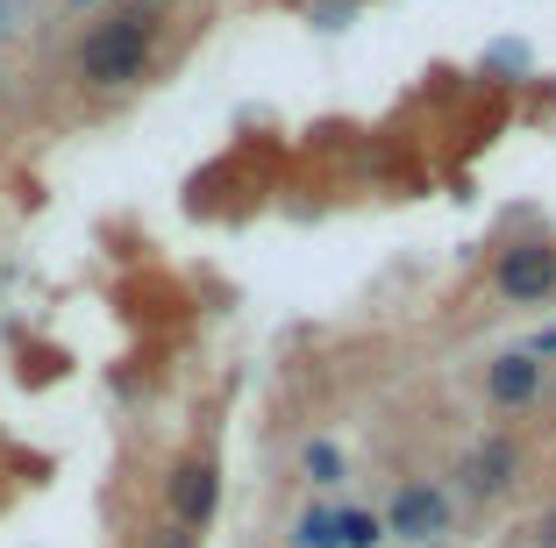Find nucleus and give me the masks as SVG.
<instances>
[{"label": "nucleus", "mask_w": 556, "mask_h": 548, "mask_svg": "<svg viewBox=\"0 0 556 548\" xmlns=\"http://www.w3.org/2000/svg\"><path fill=\"white\" fill-rule=\"evenodd\" d=\"M72 8H93V0H72Z\"/></svg>", "instance_id": "9b49d317"}, {"label": "nucleus", "mask_w": 556, "mask_h": 548, "mask_svg": "<svg viewBox=\"0 0 556 548\" xmlns=\"http://www.w3.org/2000/svg\"><path fill=\"white\" fill-rule=\"evenodd\" d=\"M442 520H450V506H442V492H428V484H407L393 499V534H407V541L442 534Z\"/></svg>", "instance_id": "20e7f679"}, {"label": "nucleus", "mask_w": 556, "mask_h": 548, "mask_svg": "<svg viewBox=\"0 0 556 548\" xmlns=\"http://www.w3.org/2000/svg\"><path fill=\"white\" fill-rule=\"evenodd\" d=\"M164 499H172V520H179V527H207L214 506H222V470H214L207 456H186V463L172 470V484H164Z\"/></svg>", "instance_id": "f03ea898"}, {"label": "nucleus", "mask_w": 556, "mask_h": 548, "mask_svg": "<svg viewBox=\"0 0 556 548\" xmlns=\"http://www.w3.org/2000/svg\"><path fill=\"white\" fill-rule=\"evenodd\" d=\"M150 50H157V8H115V15H100L79 36V79L100 86V93L136 86L150 65Z\"/></svg>", "instance_id": "f257e3e1"}, {"label": "nucleus", "mask_w": 556, "mask_h": 548, "mask_svg": "<svg viewBox=\"0 0 556 548\" xmlns=\"http://www.w3.org/2000/svg\"><path fill=\"white\" fill-rule=\"evenodd\" d=\"M300 541L307 548H336V513H307L300 520Z\"/></svg>", "instance_id": "1a4fd4ad"}, {"label": "nucleus", "mask_w": 556, "mask_h": 548, "mask_svg": "<svg viewBox=\"0 0 556 548\" xmlns=\"http://www.w3.org/2000/svg\"><path fill=\"white\" fill-rule=\"evenodd\" d=\"M485 385H492V399H500V406H528L542 392V364H535V356H500Z\"/></svg>", "instance_id": "39448f33"}, {"label": "nucleus", "mask_w": 556, "mask_h": 548, "mask_svg": "<svg viewBox=\"0 0 556 548\" xmlns=\"http://www.w3.org/2000/svg\"><path fill=\"white\" fill-rule=\"evenodd\" d=\"M542 349H556V328H549V335H542Z\"/></svg>", "instance_id": "9d476101"}, {"label": "nucleus", "mask_w": 556, "mask_h": 548, "mask_svg": "<svg viewBox=\"0 0 556 548\" xmlns=\"http://www.w3.org/2000/svg\"><path fill=\"white\" fill-rule=\"evenodd\" d=\"M307 477L314 484H336V477H343V456L328 449V442H307Z\"/></svg>", "instance_id": "6e6552de"}, {"label": "nucleus", "mask_w": 556, "mask_h": 548, "mask_svg": "<svg viewBox=\"0 0 556 548\" xmlns=\"http://www.w3.org/2000/svg\"><path fill=\"white\" fill-rule=\"evenodd\" d=\"M378 534H386V527H378L371 513H336V548H371Z\"/></svg>", "instance_id": "0eeeda50"}, {"label": "nucleus", "mask_w": 556, "mask_h": 548, "mask_svg": "<svg viewBox=\"0 0 556 548\" xmlns=\"http://www.w3.org/2000/svg\"><path fill=\"white\" fill-rule=\"evenodd\" d=\"M556 285V250H542V242H514V250H500V292L507 300H549Z\"/></svg>", "instance_id": "7ed1b4c3"}, {"label": "nucleus", "mask_w": 556, "mask_h": 548, "mask_svg": "<svg viewBox=\"0 0 556 548\" xmlns=\"http://www.w3.org/2000/svg\"><path fill=\"white\" fill-rule=\"evenodd\" d=\"M464 477H471V492H507V484H514V442H507V435H492L485 449H471Z\"/></svg>", "instance_id": "423d86ee"}]
</instances>
